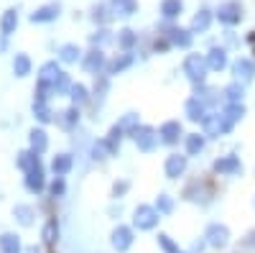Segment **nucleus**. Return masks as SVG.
Instances as JSON below:
<instances>
[{
  "label": "nucleus",
  "instance_id": "1",
  "mask_svg": "<svg viewBox=\"0 0 255 253\" xmlns=\"http://www.w3.org/2000/svg\"><path fill=\"white\" fill-rule=\"evenodd\" d=\"M222 18H225V20H235V18H238V15H235V5L222 8Z\"/></svg>",
  "mask_w": 255,
  "mask_h": 253
}]
</instances>
